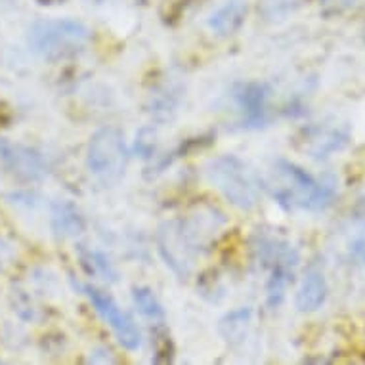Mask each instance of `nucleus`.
<instances>
[{"mask_svg":"<svg viewBox=\"0 0 365 365\" xmlns=\"http://www.w3.org/2000/svg\"><path fill=\"white\" fill-rule=\"evenodd\" d=\"M268 187L272 197L287 210H324L335 195L333 184L314 178L304 168L283 159L272 167Z\"/></svg>","mask_w":365,"mask_h":365,"instance_id":"nucleus-1","label":"nucleus"},{"mask_svg":"<svg viewBox=\"0 0 365 365\" xmlns=\"http://www.w3.org/2000/svg\"><path fill=\"white\" fill-rule=\"evenodd\" d=\"M88 41L90 29L77 19H38L27 31L29 48L48 61L75 56Z\"/></svg>","mask_w":365,"mask_h":365,"instance_id":"nucleus-2","label":"nucleus"},{"mask_svg":"<svg viewBox=\"0 0 365 365\" xmlns=\"http://www.w3.org/2000/svg\"><path fill=\"white\" fill-rule=\"evenodd\" d=\"M207 178L237 209H252L258 203L260 186L257 174L235 155L216 157L207 165Z\"/></svg>","mask_w":365,"mask_h":365,"instance_id":"nucleus-3","label":"nucleus"},{"mask_svg":"<svg viewBox=\"0 0 365 365\" xmlns=\"http://www.w3.org/2000/svg\"><path fill=\"white\" fill-rule=\"evenodd\" d=\"M88 170L106 186L117 184L128 167V148L119 128L106 126L90 138L86 151Z\"/></svg>","mask_w":365,"mask_h":365,"instance_id":"nucleus-4","label":"nucleus"},{"mask_svg":"<svg viewBox=\"0 0 365 365\" xmlns=\"http://www.w3.org/2000/svg\"><path fill=\"white\" fill-rule=\"evenodd\" d=\"M83 291L86 293V297H88V300L92 302V306L96 308L100 317L111 327V331H113L115 336H117V341H119L126 350H138V348L142 346V333H140V329L136 327V324L132 322V317L115 302L113 297L109 293H106V291H102V289L92 287V285L83 287Z\"/></svg>","mask_w":365,"mask_h":365,"instance_id":"nucleus-5","label":"nucleus"},{"mask_svg":"<svg viewBox=\"0 0 365 365\" xmlns=\"http://www.w3.org/2000/svg\"><path fill=\"white\" fill-rule=\"evenodd\" d=\"M159 252L178 277H186L193 268L195 245L187 237L182 222H167L159 230Z\"/></svg>","mask_w":365,"mask_h":365,"instance_id":"nucleus-6","label":"nucleus"},{"mask_svg":"<svg viewBox=\"0 0 365 365\" xmlns=\"http://www.w3.org/2000/svg\"><path fill=\"white\" fill-rule=\"evenodd\" d=\"M234 98L241 111V117H243V125L258 128L268 120V84L241 83L235 86Z\"/></svg>","mask_w":365,"mask_h":365,"instance_id":"nucleus-7","label":"nucleus"},{"mask_svg":"<svg viewBox=\"0 0 365 365\" xmlns=\"http://www.w3.org/2000/svg\"><path fill=\"white\" fill-rule=\"evenodd\" d=\"M0 159L18 178L36 182L46 176V165L36 151L19 144L0 142Z\"/></svg>","mask_w":365,"mask_h":365,"instance_id":"nucleus-8","label":"nucleus"},{"mask_svg":"<svg viewBox=\"0 0 365 365\" xmlns=\"http://www.w3.org/2000/svg\"><path fill=\"white\" fill-rule=\"evenodd\" d=\"M327 299V282L319 269H308L299 285L294 304L300 312H316L324 306Z\"/></svg>","mask_w":365,"mask_h":365,"instance_id":"nucleus-9","label":"nucleus"},{"mask_svg":"<svg viewBox=\"0 0 365 365\" xmlns=\"http://www.w3.org/2000/svg\"><path fill=\"white\" fill-rule=\"evenodd\" d=\"M50 226L58 237H77L84 232V218L71 201H56L50 212Z\"/></svg>","mask_w":365,"mask_h":365,"instance_id":"nucleus-10","label":"nucleus"},{"mask_svg":"<svg viewBox=\"0 0 365 365\" xmlns=\"http://www.w3.org/2000/svg\"><path fill=\"white\" fill-rule=\"evenodd\" d=\"M247 16V4L243 0H227L224 6L216 10L209 19V27L216 35H234L240 29Z\"/></svg>","mask_w":365,"mask_h":365,"instance_id":"nucleus-11","label":"nucleus"},{"mask_svg":"<svg viewBox=\"0 0 365 365\" xmlns=\"http://www.w3.org/2000/svg\"><path fill=\"white\" fill-rule=\"evenodd\" d=\"M252 322L251 308H237V310L227 312L226 316L218 322V333L230 344H240L245 341L249 327Z\"/></svg>","mask_w":365,"mask_h":365,"instance_id":"nucleus-12","label":"nucleus"},{"mask_svg":"<svg viewBox=\"0 0 365 365\" xmlns=\"http://www.w3.org/2000/svg\"><path fill=\"white\" fill-rule=\"evenodd\" d=\"M81 262L90 276H96L108 283H115L119 279L117 269L103 252L92 251V249H81Z\"/></svg>","mask_w":365,"mask_h":365,"instance_id":"nucleus-13","label":"nucleus"},{"mask_svg":"<svg viewBox=\"0 0 365 365\" xmlns=\"http://www.w3.org/2000/svg\"><path fill=\"white\" fill-rule=\"evenodd\" d=\"M132 299H134V304L138 308V312L142 316L150 317L153 322H159L165 317V310H163L161 302L155 297V293L148 287H134L132 291Z\"/></svg>","mask_w":365,"mask_h":365,"instance_id":"nucleus-14","label":"nucleus"},{"mask_svg":"<svg viewBox=\"0 0 365 365\" xmlns=\"http://www.w3.org/2000/svg\"><path fill=\"white\" fill-rule=\"evenodd\" d=\"M173 359V344L170 336L163 329L155 331V364H168Z\"/></svg>","mask_w":365,"mask_h":365,"instance_id":"nucleus-15","label":"nucleus"},{"mask_svg":"<svg viewBox=\"0 0 365 365\" xmlns=\"http://www.w3.org/2000/svg\"><path fill=\"white\" fill-rule=\"evenodd\" d=\"M322 6L327 8V10H333V12H341V10H346L356 2V0H319Z\"/></svg>","mask_w":365,"mask_h":365,"instance_id":"nucleus-16","label":"nucleus"},{"mask_svg":"<svg viewBox=\"0 0 365 365\" xmlns=\"http://www.w3.org/2000/svg\"><path fill=\"white\" fill-rule=\"evenodd\" d=\"M354 251H356V255H358L361 260H364L365 264V235H361L358 241H356V245H354Z\"/></svg>","mask_w":365,"mask_h":365,"instance_id":"nucleus-17","label":"nucleus"},{"mask_svg":"<svg viewBox=\"0 0 365 365\" xmlns=\"http://www.w3.org/2000/svg\"><path fill=\"white\" fill-rule=\"evenodd\" d=\"M38 4H56V2H60V0H36Z\"/></svg>","mask_w":365,"mask_h":365,"instance_id":"nucleus-18","label":"nucleus"},{"mask_svg":"<svg viewBox=\"0 0 365 365\" xmlns=\"http://www.w3.org/2000/svg\"><path fill=\"white\" fill-rule=\"evenodd\" d=\"M14 0H0V6H12Z\"/></svg>","mask_w":365,"mask_h":365,"instance_id":"nucleus-19","label":"nucleus"}]
</instances>
